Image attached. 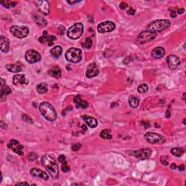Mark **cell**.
<instances>
[{
	"mask_svg": "<svg viewBox=\"0 0 186 186\" xmlns=\"http://www.w3.org/2000/svg\"><path fill=\"white\" fill-rule=\"evenodd\" d=\"M140 103V100L139 99L137 98V97L135 96H130L129 98V104L130 107L133 108H135L138 106Z\"/></svg>",
	"mask_w": 186,
	"mask_h": 186,
	"instance_id": "26",
	"label": "cell"
},
{
	"mask_svg": "<svg viewBox=\"0 0 186 186\" xmlns=\"http://www.w3.org/2000/svg\"><path fill=\"white\" fill-rule=\"evenodd\" d=\"M18 4L15 1H1V5L4 6V7H7V8H9V7H15L16 4Z\"/></svg>",
	"mask_w": 186,
	"mask_h": 186,
	"instance_id": "31",
	"label": "cell"
},
{
	"mask_svg": "<svg viewBox=\"0 0 186 186\" xmlns=\"http://www.w3.org/2000/svg\"><path fill=\"white\" fill-rule=\"evenodd\" d=\"M41 163L52 177H58L59 175L58 167L55 162V159L52 156L49 155H44L41 159Z\"/></svg>",
	"mask_w": 186,
	"mask_h": 186,
	"instance_id": "1",
	"label": "cell"
},
{
	"mask_svg": "<svg viewBox=\"0 0 186 186\" xmlns=\"http://www.w3.org/2000/svg\"><path fill=\"white\" fill-rule=\"evenodd\" d=\"M22 119L25 122L28 124H33V120L29 117V116L26 115V114H23L22 115Z\"/></svg>",
	"mask_w": 186,
	"mask_h": 186,
	"instance_id": "35",
	"label": "cell"
},
{
	"mask_svg": "<svg viewBox=\"0 0 186 186\" xmlns=\"http://www.w3.org/2000/svg\"><path fill=\"white\" fill-rule=\"evenodd\" d=\"M67 2L69 3V4H76V3H78V2H80V1H71V0H68Z\"/></svg>",
	"mask_w": 186,
	"mask_h": 186,
	"instance_id": "46",
	"label": "cell"
},
{
	"mask_svg": "<svg viewBox=\"0 0 186 186\" xmlns=\"http://www.w3.org/2000/svg\"><path fill=\"white\" fill-rule=\"evenodd\" d=\"M39 111L41 115L49 122H54L57 119V113L50 103L43 102L39 105Z\"/></svg>",
	"mask_w": 186,
	"mask_h": 186,
	"instance_id": "2",
	"label": "cell"
},
{
	"mask_svg": "<svg viewBox=\"0 0 186 186\" xmlns=\"http://www.w3.org/2000/svg\"><path fill=\"white\" fill-rule=\"evenodd\" d=\"M82 45L84 46V47L87 48V49H89L92 45V40L91 38H87L85 39L84 42L82 43Z\"/></svg>",
	"mask_w": 186,
	"mask_h": 186,
	"instance_id": "33",
	"label": "cell"
},
{
	"mask_svg": "<svg viewBox=\"0 0 186 186\" xmlns=\"http://www.w3.org/2000/svg\"><path fill=\"white\" fill-rule=\"evenodd\" d=\"M100 73L98 67L95 63H92L87 68L86 76L88 78H92V77H97Z\"/></svg>",
	"mask_w": 186,
	"mask_h": 186,
	"instance_id": "13",
	"label": "cell"
},
{
	"mask_svg": "<svg viewBox=\"0 0 186 186\" xmlns=\"http://www.w3.org/2000/svg\"><path fill=\"white\" fill-rule=\"evenodd\" d=\"M74 102L76 104V106L78 108H86L88 107V103L87 101H86L85 100L82 99V97L80 95H77L74 97Z\"/></svg>",
	"mask_w": 186,
	"mask_h": 186,
	"instance_id": "20",
	"label": "cell"
},
{
	"mask_svg": "<svg viewBox=\"0 0 186 186\" xmlns=\"http://www.w3.org/2000/svg\"><path fill=\"white\" fill-rule=\"evenodd\" d=\"M48 36H49L47 35V31H44L43 32V35L41 36L39 39V42H41V43L46 42V41H47Z\"/></svg>",
	"mask_w": 186,
	"mask_h": 186,
	"instance_id": "34",
	"label": "cell"
},
{
	"mask_svg": "<svg viewBox=\"0 0 186 186\" xmlns=\"http://www.w3.org/2000/svg\"><path fill=\"white\" fill-rule=\"evenodd\" d=\"M10 32L14 36L18 39H23L28 36L29 34V29L27 26H13L10 28Z\"/></svg>",
	"mask_w": 186,
	"mask_h": 186,
	"instance_id": "6",
	"label": "cell"
},
{
	"mask_svg": "<svg viewBox=\"0 0 186 186\" xmlns=\"http://www.w3.org/2000/svg\"><path fill=\"white\" fill-rule=\"evenodd\" d=\"M134 12H134V10H133L132 8H130L129 10H128L127 13H128V14H129V15H134Z\"/></svg>",
	"mask_w": 186,
	"mask_h": 186,
	"instance_id": "45",
	"label": "cell"
},
{
	"mask_svg": "<svg viewBox=\"0 0 186 186\" xmlns=\"http://www.w3.org/2000/svg\"><path fill=\"white\" fill-rule=\"evenodd\" d=\"M152 154V151L149 148H142V149L138 150V151H134L132 153V155L135 158L140 160L145 159L149 158Z\"/></svg>",
	"mask_w": 186,
	"mask_h": 186,
	"instance_id": "12",
	"label": "cell"
},
{
	"mask_svg": "<svg viewBox=\"0 0 186 186\" xmlns=\"http://www.w3.org/2000/svg\"><path fill=\"white\" fill-rule=\"evenodd\" d=\"M58 162H60V163H63V162H66V156H63V155H61V156H59Z\"/></svg>",
	"mask_w": 186,
	"mask_h": 186,
	"instance_id": "43",
	"label": "cell"
},
{
	"mask_svg": "<svg viewBox=\"0 0 186 186\" xmlns=\"http://www.w3.org/2000/svg\"><path fill=\"white\" fill-rule=\"evenodd\" d=\"M82 145L80 143H77V144H74V145H72V151H77L81 148Z\"/></svg>",
	"mask_w": 186,
	"mask_h": 186,
	"instance_id": "39",
	"label": "cell"
},
{
	"mask_svg": "<svg viewBox=\"0 0 186 186\" xmlns=\"http://www.w3.org/2000/svg\"><path fill=\"white\" fill-rule=\"evenodd\" d=\"M25 58L29 63H35L41 60V55L34 49H30L26 52Z\"/></svg>",
	"mask_w": 186,
	"mask_h": 186,
	"instance_id": "9",
	"label": "cell"
},
{
	"mask_svg": "<svg viewBox=\"0 0 186 186\" xmlns=\"http://www.w3.org/2000/svg\"><path fill=\"white\" fill-rule=\"evenodd\" d=\"M56 40V37L55 36H49L47 39V43L49 46H52L53 44V41Z\"/></svg>",
	"mask_w": 186,
	"mask_h": 186,
	"instance_id": "38",
	"label": "cell"
},
{
	"mask_svg": "<svg viewBox=\"0 0 186 186\" xmlns=\"http://www.w3.org/2000/svg\"><path fill=\"white\" fill-rule=\"evenodd\" d=\"M160 162L164 165L167 166L169 164V159L167 156H162L160 159Z\"/></svg>",
	"mask_w": 186,
	"mask_h": 186,
	"instance_id": "36",
	"label": "cell"
},
{
	"mask_svg": "<svg viewBox=\"0 0 186 186\" xmlns=\"http://www.w3.org/2000/svg\"><path fill=\"white\" fill-rule=\"evenodd\" d=\"M13 84L16 86L18 85H23L28 84V81L25 78V76L23 74H17L13 77Z\"/></svg>",
	"mask_w": 186,
	"mask_h": 186,
	"instance_id": "23",
	"label": "cell"
},
{
	"mask_svg": "<svg viewBox=\"0 0 186 186\" xmlns=\"http://www.w3.org/2000/svg\"><path fill=\"white\" fill-rule=\"evenodd\" d=\"M171 17L172 18H175L177 17V13H176V12L175 11V10H172L171 11Z\"/></svg>",
	"mask_w": 186,
	"mask_h": 186,
	"instance_id": "44",
	"label": "cell"
},
{
	"mask_svg": "<svg viewBox=\"0 0 186 186\" xmlns=\"http://www.w3.org/2000/svg\"><path fill=\"white\" fill-rule=\"evenodd\" d=\"M30 173L33 177L41 178V179L44 180H47L49 179V175L46 174L45 172L42 171V170H39L38 168H32L31 170Z\"/></svg>",
	"mask_w": 186,
	"mask_h": 186,
	"instance_id": "16",
	"label": "cell"
},
{
	"mask_svg": "<svg viewBox=\"0 0 186 186\" xmlns=\"http://www.w3.org/2000/svg\"><path fill=\"white\" fill-rule=\"evenodd\" d=\"M82 119L86 122L87 124L91 128H95L96 127L98 124V122H97V120L95 119V118L91 117L89 116H87V115H83L82 116Z\"/></svg>",
	"mask_w": 186,
	"mask_h": 186,
	"instance_id": "19",
	"label": "cell"
},
{
	"mask_svg": "<svg viewBox=\"0 0 186 186\" xmlns=\"http://www.w3.org/2000/svg\"><path fill=\"white\" fill-rule=\"evenodd\" d=\"M184 11H185V10H184V9H178L177 10V13L178 14H182V13H183L184 12Z\"/></svg>",
	"mask_w": 186,
	"mask_h": 186,
	"instance_id": "48",
	"label": "cell"
},
{
	"mask_svg": "<svg viewBox=\"0 0 186 186\" xmlns=\"http://www.w3.org/2000/svg\"><path fill=\"white\" fill-rule=\"evenodd\" d=\"M144 138L151 144L162 143L165 141V138L162 135L155 132H147L144 135Z\"/></svg>",
	"mask_w": 186,
	"mask_h": 186,
	"instance_id": "7",
	"label": "cell"
},
{
	"mask_svg": "<svg viewBox=\"0 0 186 186\" xmlns=\"http://www.w3.org/2000/svg\"><path fill=\"white\" fill-rule=\"evenodd\" d=\"M37 7L39 11L44 15H49V4L47 1H37Z\"/></svg>",
	"mask_w": 186,
	"mask_h": 186,
	"instance_id": "15",
	"label": "cell"
},
{
	"mask_svg": "<svg viewBox=\"0 0 186 186\" xmlns=\"http://www.w3.org/2000/svg\"><path fill=\"white\" fill-rule=\"evenodd\" d=\"M65 27L63 26H60V27H59V29H58V33L60 34V35H63V34L65 33Z\"/></svg>",
	"mask_w": 186,
	"mask_h": 186,
	"instance_id": "41",
	"label": "cell"
},
{
	"mask_svg": "<svg viewBox=\"0 0 186 186\" xmlns=\"http://www.w3.org/2000/svg\"><path fill=\"white\" fill-rule=\"evenodd\" d=\"M185 153V150L182 148H174L171 150V153L176 157H180Z\"/></svg>",
	"mask_w": 186,
	"mask_h": 186,
	"instance_id": "27",
	"label": "cell"
},
{
	"mask_svg": "<svg viewBox=\"0 0 186 186\" xmlns=\"http://www.w3.org/2000/svg\"><path fill=\"white\" fill-rule=\"evenodd\" d=\"M12 92V89L7 85L4 84V80L1 79V89H0V94H1V100H4V97L6 94H9Z\"/></svg>",
	"mask_w": 186,
	"mask_h": 186,
	"instance_id": "17",
	"label": "cell"
},
{
	"mask_svg": "<svg viewBox=\"0 0 186 186\" xmlns=\"http://www.w3.org/2000/svg\"><path fill=\"white\" fill-rule=\"evenodd\" d=\"M170 26V21L166 19H160L156 20L150 23L147 26V31L153 32V33H156L159 31H162L165 29H168Z\"/></svg>",
	"mask_w": 186,
	"mask_h": 186,
	"instance_id": "3",
	"label": "cell"
},
{
	"mask_svg": "<svg viewBox=\"0 0 186 186\" xmlns=\"http://www.w3.org/2000/svg\"><path fill=\"white\" fill-rule=\"evenodd\" d=\"M50 53L55 58H58L62 54V48L61 46L57 45L52 47L50 50Z\"/></svg>",
	"mask_w": 186,
	"mask_h": 186,
	"instance_id": "25",
	"label": "cell"
},
{
	"mask_svg": "<svg viewBox=\"0 0 186 186\" xmlns=\"http://www.w3.org/2000/svg\"><path fill=\"white\" fill-rule=\"evenodd\" d=\"M167 61L169 68L171 70L176 69L180 65V58L175 55H171L167 57Z\"/></svg>",
	"mask_w": 186,
	"mask_h": 186,
	"instance_id": "14",
	"label": "cell"
},
{
	"mask_svg": "<svg viewBox=\"0 0 186 186\" xmlns=\"http://www.w3.org/2000/svg\"><path fill=\"white\" fill-rule=\"evenodd\" d=\"M49 74L52 77H55L56 79H59L61 77V71L60 68L58 66H55L52 69H51L49 71Z\"/></svg>",
	"mask_w": 186,
	"mask_h": 186,
	"instance_id": "24",
	"label": "cell"
},
{
	"mask_svg": "<svg viewBox=\"0 0 186 186\" xmlns=\"http://www.w3.org/2000/svg\"><path fill=\"white\" fill-rule=\"evenodd\" d=\"M6 69L10 72L12 73H19L22 71L23 66L21 63H15V64H7L6 66Z\"/></svg>",
	"mask_w": 186,
	"mask_h": 186,
	"instance_id": "22",
	"label": "cell"
},
{
	"mask_svg": "<svg viewBox=\"0 0 186 186\" xmlns=\"http://www.w3.org/2000/svg\"><path fill=\"white\" fill-rule=\"evenodd\" d=\"M65 56H66V60L70 63H77L81 61L82 58V53L80 49L71 47L66 51Z\"/></svg>",
	"mask_w": 186,
	"mask_h": 186,
	"instance_id": "4",
	"label": "cell"
},
{
	"mask_svg": "<svg viewBox=\"0 0 186 186\" xmlns=\"http://www.w3.org/2000/svg\"><path fill=\"white\" fill-rule=\"evenodd\" d=\"M16 185H29V184L27 182H20V183L17 184Z\"/></svg>",
	"mask_w": 186,
	"mask_h": 186,
	"instance_id": "49",
	"label": "cell"
},
{
	"mask_svg": "<svg viewBox=\"0 0 186 186\" xmlns=\"http://www.w3.org/2000/svg\"><path fill=\"white\" fill-rule=\"evenodd\" d=\"M70 170V167L68 165V163L66 162H63V164H62V171L63 172H68Z\"/></svg>",
	"mask_w": 186,
	"mask_h": 186,
	"instance_id": "37",
	"label": "cell"
},
{
	"mask_svg": "<svg viewBox=\"0 0 186 186\" xmlns=\"http://www.w3.org/2000/svg\"><path fill=\"white\" fill-rule=\"evenodd\" d=\"M116 25L115 23L111 22V21H105L103 22L98 25L97 26V31L99 33H108L111 32L115 29Z\"/></svg>",
	"mask_w": 186,
	"mask_h": 186,
	"instance_id": "10",
	"label": "cell"
},
{
	"mask_svg": "<svg viewBox=\"0 0 186 186\" xmlns=\"http://www.w3.org/2000/svg\"><path fill=\"white\" fill-rule=\"evenodd\" d=\"M34 21L36 23V24L38 25L40 27H44L46 25V21L45 19H44L43 18L40 17L39 15H36L34 16Z\"/></svg>",
	"mask_w": 186,
	"mask_h": 186,
	"instance_id": "28",
	"label": "cell"
},
{
	"mask_svg": "<svg viewBox=\"0 0 186 186\" xmlns=\"http://www.w3.org/2000/svg\"><path fill=\"white\" fill-rule=\"evenodd\" d=\"M185 170V166L183 164H181L180 166H179V170L180 171H183Z\"/></svg>",
	"mask_w": 186,
	"mask_h": 186,
	"instance_id": "47",
	"label": "cell"
},
{
	"mask_svg": "<svg viewBox=\"0 0 186 186\" xmlns=\"http://www.w3.org/2000/svg\"><path fill=\"white\" fill-rule=\"evenodd\" d=\"M37 159V155L35 153H31L29 155V159L30 161H34L35 159Z\"/></svg>",
	"mask_w": 186,
	"mask_h": 186,
	"instance_id": "40",
	"label": "cell"
},
{
	"mask_svg": "<svg viewBox=\"0 0 186 186\" xmlns=\"http://www.w3.org/2000/svg\"><path fill=\"white\" fill-rule=\"evenodd\" d=\"M177 168V165L175 164H172L171 165V169L172 170H175Z\"/></svg>",
	"mask_w": 186,
	"mask_h": 186,
	"instance_id": "50",
	"label": "cell"
},
{
	"mask_svg": "<svg viewBox=\"0 0 186 186\" xmlns=\"http://www.w3.org/2000/svg\"><path fill=\"white\" fill-rule=\"evenodd\" d=\"M148 90V86L146 84H141L137 87V91L140 93H145Z\"/></svg>",
	"mask_w": 186,
	"mask_h": 186,
	"instance_id": "32",
	"label": "cell"
},
{
	"mask_svg": "<svg viewBox=\"0 0 186 186\" xmlns=\"http://www.w3.org/2000/svg\"><path fill=\"white\" fill-rule=\"evenodd\" d=\"M7 147H8L10 149L12 150L15 153H18V154L21 155V156H23V146L18 140H11L7 143Z\"/></svg>",
	"mask_w": 186,
	"mask_h": 186,
	"instance_id": "11",
	"label": "cell"
},
{
	"mask_svg": "<svg viewBox=\"0 0 186 186\" xmlns=\"http://www.w3.org/2000/svg\"><path fill=\"white\" fill-rule=\"evenodd\" d=\"M127 7L128 4L125 2L120 3V5H119V7H120V9H122V10H124V9H126Z\"/></svg>",
	"mask_w": 186,
	"mask_h": 186,
	"instance_id": "42",
	"label": "cell"
},
{
	"mask_svg": "<svg viewBox=\"0 0 186 186\" xmlns=\"http://www.w3.org/2000/svg\"><path fill=\"white\" fill-rule=\"evenodd\" d=\"M36 90L37 92L40 94H43L45 93L48 91L47 84L46 83H40L36 86Z\"/></svg>",
	"mask_w": 186,
	"mask_h": 186,
	"instance_id": "29",
	"label": "cell"
},
{
	"mask_svg": "<svg viewBox=\"0 0 186 186\" xmlns=\"http://www.w3.org/2000/svg\"><path fill=\"white\" fill-rule=\"evenodd\" d=\"M165 55V49L163 47H156L151 52V57L155 59L162 58Z\"/></svg>",
	"mask_w": 186,
	"mask_h": 186,
	"instance_id": "21",
	"label": "cell"
},
{
	"mask_svg": "<svg viewBox=\"0 0 186 186\" xmlns=\"http://www.w3.org/2000/svg\"><path fill=\"white\" fill-rule=\"evenodd\" d=\"M0 48H1V52H7L10 48V41L7 38L4 37L3 35L0 36Z\"/></svg>",
	"mask_w": 186,
	"mask_h": 186,
	"instance_id": "18",
	"label": "cell"
},
{
	"mask_svg": "<svg viewBox=\"0 0 186 186\" xmlns=\"http://www.w3.org/2000/svg\"><path fill=\"white\" fill-rule=\"evenodd\" d=\"M156 36H157L156 33H153V32L148 31H142L137 36V43L139 44H142L145 42H148V41L154 39Z\"/></svg>",
	"mask_w": 186,
	"mask_h": 186,
	"instance_id": "8",
	"label": "cell"
},
{
	"mask_svg": "<svg viewBox=\"0 0 186 186\" xmlns=\"http://www.w3.org/2000/svg\"><path fill=\"white\" fill-rule=\"evenodd\" d=\"M100 137H102L103 139H106V140H110L112 138V135L111 134V131L109 129H103L102 130L100 134Z\"/></svg>",
	"mask_w": 186,
	"mask_h": 186,
	"instance_id": "30",
	"label": "cell"
},
{
	"mask_svg": "<svg viewBox=\"0 0 186 186\" xmlns=\"http://www.w3.org/2000/svg\"><path fill=\"white\" fill-rule=\"evenodd\" d=\"M83 31V24L82 23H77L69 28L67 31V35L71 39H77L82 36Z\"/></svg>",
	"mask_w": 186,
	"mask_h": 186,
	"instance_id": "5",
	"label": "cell"
}]
</instances>
